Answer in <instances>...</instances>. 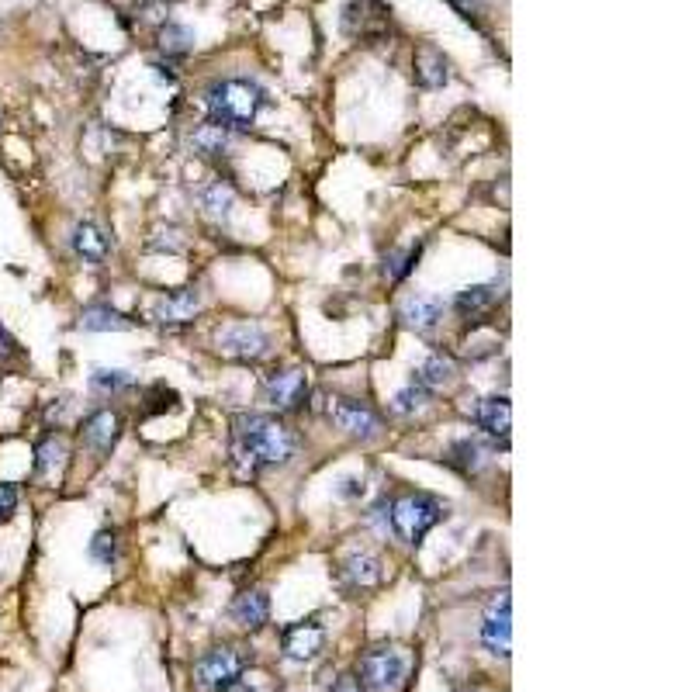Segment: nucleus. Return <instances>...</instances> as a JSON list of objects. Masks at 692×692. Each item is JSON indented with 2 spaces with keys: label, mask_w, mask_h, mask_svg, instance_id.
<instances>
[{
  "label": "nucleus",
  "mask_w": 692,
  "mask_h": 692,
  "mask_svg": "<svg viewBox=\"0 0 692 692\" xmlns=\"http://www.w3.org/2000/svg\"><path fill=\"white\" fill-rule=\"evenodd\" d=\"M333 692H364V686H360L357 675H340V679H336V686H333Z\"/></svg>",
  "instance_id": "obj_35"
},
{
  "label": "nucleus",
  "mask_w": 692,
  "mask_h": 692,
  "mask_svg": "<svg viewBox=\"0 0 692 692\" xmlns=\"http://www.w3.org/2000/svg\"><path fill=\"white\" fill-rule=\"evenodd\" d=\"M329 419H333L336 430L346 436H357V440H374L381 433V416L367 402L357 398H329Z\"/></svg>",
  "instance_id": "obj_7"
},
{
  "label": "nucleus",
  "mask_w": 692,
  "mask_h": 692,
  "mask_svg": "<svg viewBox=\"0 0 692 692\" xmlns=\"http://www.w3.org/2000/svg\"><path fill=\"white\" fill-rule=\"evenodd\" d=\"M232 620L243 630H260L270 620V596L263 589H246L232 599Z\"/></svg>",
  "instance_id": "obj_17"
},
{
  "label": "nucleus",
  "mask_w": 692,
  "mask_h": 692,
  "mask_svg": "<svg viewBox=\"0 0 692 692\" xmlns=\"http://www.w3.org/2000/svg\"><path fill=\"white\" fill-rule=\"evenodd\" d=\"M457 378V364L454 360L447 357V353H433L430 360H426L423 367L416 371V385H423L426 391H440V388H447L450 381Z\"/></svg>",
  "instance_id": "obj_22"
},
{
  "label": "nucleus",
  "mask_w": 692,
  "mask_h": 692,
  "mask_svg": "<svg viewBox=\"0 0 692 692\" xmlns=\"http://www.w3.org/2000/svg\"><path fill=\"white\" fill-rule=\"evenodd\" d=\"M340 578L346 589L367 592V589H378L381 578H385V568H381V558H374V554H367V551H357L340 564Z\"/></svg>",
  "instance_id": "obj_13"
},
{
  "label": "nucleus",
  "mask_w": 692,
  "mask_h": 692,
  "mask_svg": "<svg viewBox=\"0 0 692 692\" xmlns=\"http://www.w3.org/2000/svg\"><path fill=\"white\" fill-rule=\"evenodd\" d=\"M471 419H475V426L481 433L495 436V440H502V443L509 440V430H513V409H509L506 395L478 398L475 409H471Z\"/></svg>",
  "instance_id": "obj_11"
},
{
  "label": "nucleus",
  "mask_w": 692,
  "mask_h": 692,
  "mask_svg": "<svg viewBox=\"0 0 692 692\" xmlns=\"http://www.w3.org/2000/svg\"><path fill=\"white\" fill-rule=\"evenodd\" d=\"M481 644L495 658H509L513 651V599L502 589L499 596L488 603L485 620H481Z\"/></svg>",
  "instance_id": "obj_6"
},
{
  "label": "nucleus",
  "mask_w": 692,
  "mask_h": 692,
  "mask_svg": "<svg viewBox=\"0 0 692 692\" xmlns=\"http://www.w3.org/2000/svg\"><path fill=\"white\" fill-rule=\"evenodd\" d=\"M243 668H246V658L225 644V648H212L208 654H201L198 665H194V679H198V686L205 692H222L243 675Z\"/></svg>",
  "instance_id": "obj_5"
},
{
  "label": "nucleus",
  "mask_w": 692,
  "mask_h": 692,
  "mask_svg": "<svg viewBox=\"0 0 692 692\" xmlns=\"http://www.w3.org/2000/svg\"><path fill=\"white\" fill-rule=\"evenodd\" d=\"M270 350L267 329L257 322H232L218 333V353L232 360H260Z\"/></svg>",
  "instance_id": "obj_8"
},
{
  "label": "nucleus",
  "mask_w": 692,
  "mask_h": 692,
  "mask_svg": "<svg viewBox=\"0 0 692 692\" xmlns=\"http://www.w3.org/2000/svg\"><path fill=\"white\" fill-rule=\"evenodd\" d=\"M222 692H253V686H250V682H243V679H236L232 686H225Z\"/></svg>",
  "instance_id": "obj_38"
},
{
  "label": "nucleus",
  "mask_w": 692,
  "mask_h": 692,
  "mask_svg": "<svg viewBox=\"0 0 692 692\" xmlns=\"http://www.w3.org/2000/svg\"><path fill=\"white\" fill-rule=\"evenodd\" d=\"M198 198H201V208H205V215H212V218H229L232 212V205H236V194H232V187L229 184H222V180H212V184H205L198 191Z\"/></svg>",
  "instance_id": "obj_24"
},
{
  "label": "nucleus",
  "mask_w": 692,
  "mask_h": 692,
  "mask_svg": "<svg viewBox=\"0 0 692 692\" xmlns=\"http://www.w3.org/2000/svg\"><path fill=\"white\" fill-rule=\"evenodd\" d=\"M198 308H201V295L194 288H180V291H173V295L167 298H160L153 308V315L160 322H187V319H194L198 315Z\"/></svg>",
  "instance_id": "obj_19"
},
{
  "label": "nucleus",
  "mask_w": 692,
  "mask_h": 692,
  "mask_svg": "<svg viewBox=\"0 0 692 692\" xmlns=\"http://www.w3.org/2000/svg\"><path fill=\"white\" fill-rule=\"evenodd\" d=\"M326 648V627L315 620L295 623V627L284 630V658L295 661V665H305V661H315Z\"/></svg>",
  "instance_id": "obj_10"
},
{
  "label": "nucleus",
  "mask_w": 692,
  "mask_h": 692,
  "mask_svg": "<svg viewBox=\"0 0 692 692\" xmlns=\"http://www.w3.org/2000/svg\"><path fill=\"white\" fill-rule=\"evenodd\" d=\"M381 21L385 25L388 14L381 11V0H346L343 7V32L360 39V35H371V25Z\"/></svg>",
  "instance_id": "obj_18"
},
{
  "label": "nucleus",
  "mask_w": 692,
  "mask_h": 692,
  "mask_svg": "<svg viewBox=\"0 0 692 692\" xmlns=\"http://www.w3.org/2000/svg\"><path fill=\"white\" fill-rule=\"evenodd\" d=\"M371 523H374V530L391 533V499H388V495H385V499L374 502V509H371Z\"/></svg>",
  "instance_id": "obj_33"
},
{
  "label": "nucleus",
  "mask_w": 692,
  "mask_h": 692,
  "mask_svg": "<svg viewBox=\"0 0 692 692\" xmlns=\"http://www.w3.org/2000/svg\"><path fill=\"white\" fill-rule=\"evenodd\" d=\"M305 395H308V381H305V371H274L267 381H263V398L274 405L277 412H295L305 405Z\"/></svg>",
  "instance_id": "obj_9"
},
{
  "label": "nucleus",
  "mask_w": 692,
  "mask_h": 692,
  "mask_svg": "<svg viewBox=\"0 0 692 692\" xmlns=\"http://www.w3.org/2000/svg\"><path fill=\"white\" fill-rule=\"evenodd\" d=\"M18 502H21V492L7 481H0V523H7L14 513H18Z\"/></svg>",
  "instance_id": "obj_32"
},
{
  "label": "nucleus",
  "mask_w": 692,
  "mask_h": 692,
  "mask_svg": "<svg viewBox=\"0 0 692 692\" xmlns=\"http://www.w3.org/2000/svg\"><path fill=\"white\" fill-rule=\"evenodd\" d=\"M156 42H160V49L167 52V56H187V52L194 49L191 28L177 25V21H167V25L160 28V35H156Z\"/></svg>",
  "instance_id": "obj_27"
},
{
  "label": "nucleus",
  "mask_w": 692,
  "mask_h": 692,
  "mask_svg": "<svg viewBox=\"0 0 692 692\" xmlns=\"http://www.w3.org/2000/svg\"><path fill=\"white\" fill-rule=\"evenodd\" d=\"M191 146L205 156H225L232 149V132L222 129V125H215V122H205L198 132L191 135Z\"/></svg>",
  "instance_id": "obj_25"
},
{
  "label": "nucleus",
  "mask_w": 692,
  "mask_h": 692,
  "mask_svg": "<svg viewBox=\"0 0 692 692\" xmlns=\"http://www.w3.org/2000/svg\"><path fill=\"white\" fill-rule=\"evenodd\" d=\"M66 464V443H63V436H56V433H49L45 440L35 447V475L39 478H56L59 475V468Z\"/></svg>",
  "instance_id": "obj_23"
},
{
  "label": "nucleus",
  "mask_w": 692,
  "mask_h": 692,
  "mask_svg": "<svg viewBox=\"0 0 692 692\" xmlns=\"http://www.w3.org/2000/svg\"><path fill=\"white\" fill-rule=\"evenodd\" d=\"M499 298H502L499 284H471V288H464L461 295L454 298V312L461 315L464 322H481L495 305H499Z\"/></svg>",
  "instance_id": "obj_15"
},
{
  "label": "nucleus",
  "mask_w": 692,
  "mask_h": 692,
  "mask_svg": "<svg viewBox=\"0 0 692 692\" xmlns=\"http://www.w3.org/2000/svg\"><path fill=\"white\" fill-rule=\"evenodd\" d=\"M419 260V246H412V250H391L385 257V277L388 281H405V277L412 274V267H416Z\"/></svg>",
  "instance_id": "obj_30"
},
{
  "label": "nucleus",
  "mask_w": 692,
  "mask_h": 692,
  "mask_svg": "<svg viewBox=\"0 0 692 692\" xmlns=\"http://www.w3.org/2000/svg\"><path fill=\"white\" fill-rule=\"evenodd\" d=\"M73 250L90 263H104L111 253V239L104 236V229H97L94 222H80L77 229H73Z\"/></svg>",
  "instance_id": "obj_20"
},
{
  "label": "nucleus",
  "mask_w": 692,
  "mask_h": 692,
  "mask_svg": "<svg viewBox=\"0 0 692 692\" xmlns=\"http://www.w3.org/2000/svg\"><path fill=\"white\" fill-rule=\"evenodd\" d=\"M87 554L94 558L97 564H104V568H111V564L118 561V533L115 530H97L94 540H90Z\"/></svg>",
  "instance_id": "obj_29"
},
{
  "label": "nucleus",
  "mask_w": 692,
  "mask_h": 692,
  "mask_svg": "<svg viewBox=\"0 0 692 692\" xmlns=\"http://www.w3.org/2000/svg\"><path fill=\"white\" fill-rule=\"evenodd\" d=\"M90 388L101 395H115V391L132 388V374L125 367H94L90 371Z\"/></svg>",
  "instance_id": "obj_28"
},
{
  "label": "nucleus",
  "mask_w": 692,
  "mask_h": 692,
  "mask_svg": "<svg viewBox=\"0 0 692 692\" xmlns=\"http://www.w3.org/2000/svg\"><path fill=\"white\" fill-rule=\"evenodd\" d=\"M118 436H122V416L111 409H97L87 416L84 423V443L94 454H111V447L118 443Z\"/></svg>",
  "instance_id": "obj_14"
},
{
  "label": "nucleus",
  "mask_w": 692,
  "mask_h": 692,
  "mask_svg": "<svg viewBox=\"0 0 692 692\" xmlns=\"http://www.w3.org/2000/svg\"><path fill=\"white\" fill-rule=\"evenodd\" d=\"M443 319V298L436 295H409L402 302V322L416 333H430Z\"/></svg>",
  "instance_id": "obj_16"
},
{
  "label": "nucleus",
  "mask_w": 692,
  "mask_h": 692,
  "mask_svg": "<svg viewBox=\"0 0 692 692\" xmlns=\"http://www.w3.org/2000/svg\"><path fill=\"white\" fill-rule=\"evenodd\" d=\"M412 658L395 644H378L360 658V686L364 692H398L409 679Z\"/></svg>",
  "instance_id": "obj_4"
},
{
  "label": "nucleus",
  "mask_w": 692,
  "mask_h": 692,
  "mask_svg": "<svg viewBox=\"0 0 692 692\" xmlns=\"http://www.w3.org/2000/svg\"><path fill=\"white\" fill-rule=\"evenodd\" d=\"M340 495H343V499H357V495H364V481L346 478V481H343V488H340Z\"/></svg>",
  "instance_id": "obj_37"
},
{
  "label": "nucleus",
  "mask_w": 692,
  "mask_h": 692,
  "mask_svg": "<svg viewBox=\"0 0 692 692\" xmlns=\"http://www.w3.org/2000/svg\"><path fill=\"white\" fill-rule=\"evenodd\" d=\"M263 104H267V90H263L257 80H246V77L215 80V84L205 90L208 122L222 125V129H229V132L250 129V125L257 122Z\"/></svg>",
  "instance_id": "obj_2"
},
{
  "label": "nucleus",
  "mask_w": 692,
  "mask_h": 692,
  "mask_svg": "<svg viewBox=\"0 0 692 692\" xmlns=\"http://www.w3.org/2000/svg\"><path fill=\"white\" fill-rule=\"evenodd\" d=\"M450 4H454L464 18H481V11H485V0H450Z\"/></svg>",
  "instance_id": "obj_34"
},
{
  "label": "nucleus",
  "mask_w": 692,
  "mask_h": 692,
  "mask_svg": "<svg viewBox=\"0 0 692 692\" xmlns=\"http://www.w3.org/2000/svg\"><path fill=\"white\" fill-rule=\"evenodd\" d=\"M298 436L274 416H239L232 423V454L243 475H260L267 468H281L295 457Z\"/></svg>",
  "instance_id": "obj_1"
},
{
  "label": "nucleus",
  "mask_w": 692,
  "mask_h": 692,
  "mask_svg": "<svg viewBox=\"0 0 692 692\" xmlns=\"http://www.w3.org/2000/svg\"><path fill=\"white\" fill-rule=\"evenodd\" d=\"M426 402H430V391L412 381V385H405L395 398H391V409H395L398 416H412V412H419Z\"/></svg>",
  "instance_id": "obj_31"
},
{
  "label": "nucleus",
  "mask_w": 692,
  "mask_h": 692,
  "mask_svg": "<svg viewBox=\"0 0 692 692\" xmlns=\"http://www.w3.org/2000/svg\"><path fill=\"white\" fill-rule=\"evenodd\" d=\"M447 513L436 495L430 492H409L402 499H391V533L402 537L405 544H423V537L433 530Z\"/></svg>",
  "instance_id": "obj_3"
},
{
  "label": "nucleus",
  "mask_w": 692,
  "mask_h": 692,
  "mask_svg": "<svg viewBox=\"0 0 692 692\" xmlns=\"http://www.w3.org/2000/svg\"><path fill=\"white\" fill-rule=\"evenodd\" d=\"M80 329H87V333H125V329H132V319H125L111 305H90L80 315Z\"/></svg>",
  "instance_id": "obj_21"
},
{
  "label": "nucleus",
  "mask_w": 692,
  "mask_h": 692,
  "mask_svg": "<svg viewBox=\"0 0 692 692\" xmlns=\"http://www.w3.org/2000/svg\"><path fill=\"white\" fill-rule=\"evenodd\" d=\"M18 353V343L11 340V333H7L4 326H0V360H7V357H14Z\"/></svg>",
  "instance_id": "obj_36"
},
{
  "label": "nucleus",
  "mask_w": 692,
  "mask_h": 692,
  "mask_svg": "<svg viewBox=\"0 0 692 692\" xmlns=\"http://www.w3.org/2000/svg\"><path fill=\"white\" fill-rule=\"evenodd\" d=\"M412 77L423 90H440L450 84V59L436 45H419L412 56Z\"/></svg>",
  "instance_id": "obj_12"
},
{
  "label": "nucleus",
  "mask_w": 692,
  "mask_h": 692,
  "mask_svg": "<svg viewBox=\"0 0 692 692\" xmlns=\"http://www.w3.org/2000/svg\"><path fill=\"white\" fill-rule=\"evenodd\" d=\"M450 464H454L461 475H478L481 468H485V447H481L478 440H457L454 447H450Z\"/></svg>",
  "instance_id": "obj_26"
}]
</instances>
